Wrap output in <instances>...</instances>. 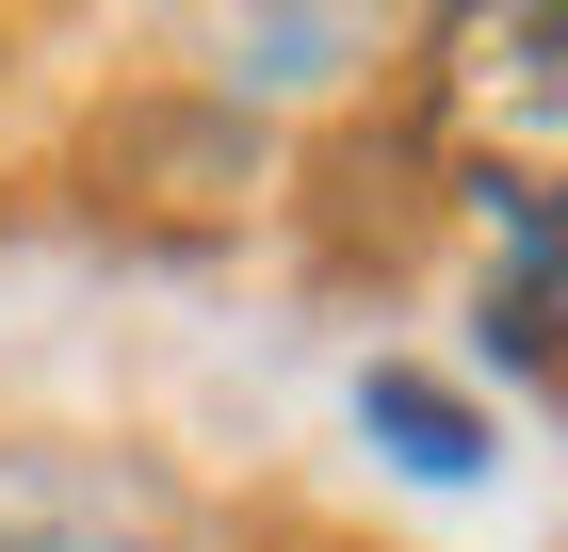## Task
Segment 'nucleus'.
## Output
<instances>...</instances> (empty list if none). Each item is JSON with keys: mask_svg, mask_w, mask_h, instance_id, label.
I'll return each instance as SVG.
<instances>
[{"mask_svg": "<svg viewBox=\"0 0 568 552\" xmlns=\"http://www.w3.org/2000/svg\"><path fill=\"white\" fill-rule=\"evenodd\" d=\"M423 147L487 212H568V17H455L423 66Z\"/></svg>", "mask_w": 568, "mask_h": 552, "instance_id": "1", "label": "nucleus"}, {"mask_svg": "<svg viewBox=\"0 0 568 552\" xmlns=\"http://www.w3.org/2000/svg\"><path fill=\"white\" fill-rule=\"evenodd\" d=\"M244 195H261V130L227 114V98L163 82V98H114L82 130V212L131 228V244H227Z\"/></svg>", "mask_w": 568, "mask_h": 552, "instance_id": "2", "label": "nucleus"}, {"mask_svg": "<svg viewBox=\"0 0 568 552\" xmlns=\"http://www.w3.org/2000/svg\"><path fill=\"white\" fill-rule=\"evenodd\" d=\"M0 552H212L195 504L82 439H0Z\"/></svg>", "mask_w": 568, "mask_h": 552, "instance_id": "3", "label": "nucleus"}, {"mask_svg": "<svg viewBox=\"0 0 568 552\" xmlns=\"http://www.w3.org/2000/svg\"><path fill=\"white\" fill-rule=\"evenodd\" d=\"M504 228V277H487V341L504 358H536V374L568 390V212H487Z\"/></svg>", "mask_w": 568, "mask_h": 552, "instance_id": "4", "label": "nucleus"}, {"mask_svg": "<svg viewBox=\"0 0 568 552\" xmlns=\"http://www.w3.org/2000/svg\"><path fill=\"white\" fill-rule=\"evenodd\" d=\"M357 423L390 439L406 471H438V488H455V471H487V423H471L438 374H406V358H374V374H357Z\"/></svg>", "mask_w": 568, "mask_h": 552, "instance_id": "5", "label": "nucleus"}]
</instances>
